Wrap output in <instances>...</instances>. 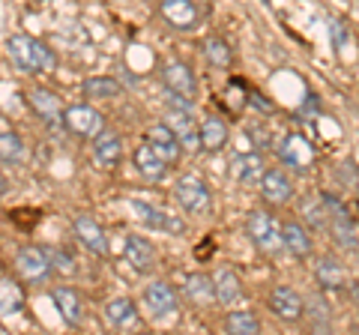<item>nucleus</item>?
<instances>
[{"label":"nucleus","mask_w":359,"mask_h":335,"mask_svg":"<svg viewBox=\"0 0 359 335\" xmlns=\"http://www.w3.org/2000/svg\"><path fill=\"white\" fill-rule=\"evenodd\" d=\"M224 329L233 335H257L261 332V320L252 311H231L228 320H224Z\"/></svg>","instance_id":"nucleus-32"},{"label":"nucleus","mask_w":359,"mask_h":335,"mask_svg":"<svg viewBox=\"0 0 359 335\" xmlns=\"http://www.w3.org/2000/svg\"><path fill=\"white\" fill-rule=\"evenodd\" d=\"M261 195L269 207H285L290 198H294V180L282 171V168H264V177H261Z\"/></svg>","instance_id":"nucleus-8"},{"label":"nucleus","mask_w":359,"mask_h":335,"mask_svg":"<svg viewBox=\"0 0 359 335\" xmlns=\"http://www.w3.org/2000/svg\"><path fill=\"white\" fill-rule=\"evenodd\" d=\"M51 303L57 308V315L69 323V327H81L84 323V303L78 296V290L72 287H54L51 290Z\"/></svg>","instance_id":"nucleus-19"},{"label":"nucleus","mask_w":359,"mask_h":335,"mask_svg":"<svg viewBox=\"0 0 359 335\" xmlns=\"http://www.w3.org/2000/svg\"><path fill=\"white\" fill-rule=\"evenodd\" d=\"M25 308V290L13 278H0V317H13Z\"/></svg>","instance_id":"nucleus-28"},{"label":"nucleus","mask_w":359,"mask_h":335,"mask_svg":"<svg viewBox=\"0 0 359 335\" xmlns=\"http://www.w3.org/2000/svg\"><path fill=\"white\" fill-rule=\"evenodd\" d=\"M302 219H306L311 228H318V231H330V207H327V200L323 198L306 200V204H302Z\"/></svg>","instance_id":"nucleus-33"},{"label":"nucleus","mask_w":359,"mask_h":335,"mask_svg":"<svg viewBox=\"0 0 359 335\" xmlns=\"http://www.w3.org/2000/svg\"><path fill=\"white\" fill-rule=\"evenodd\" d=\"M27 105L33 108V114H36L42 123H48V126H63L66 105L60 102L57 93L48 90V87H33V90H27Z\"/></svg>","instance_id":"nucleus-9"},{"label":"nucleus","mask_w":359,"mask_h":335,"mask_svg":"<svg viewBox=\"0 0 359 335\" xmlns=\"http://www.w3.org/2000/svg\"><path fill=\"white\" fill-rule=\"evenodd\" d=\"M212 287H216V303L219 306H233L243 296V282L231 266H222V270L212 275Z\"/></svg>","instance_id":"nucleus-24"},{"label":"nucleus","mask_w":359,"mask_h":335,"mask_svg":"<svg viewBox=\"0 0 359 335\" xmlns=\"http://www.w3.org/2000/svg\"><path fill=\"white\" fill-rule=\"evenodd\" d=\"M0 332H4V329H0Z\"/></svg>","instance_id":"nucleus-39"},{"label":"nucleus","mask_w":359,"mask_h":335,"mask_svg":"<svg viewBox=\"0 0 359 335\" xmlns=\"http://www.w3.org/2000/svg\"><path fill=\"white\" fill-rule=\"evenodd\" d=\"M159 15L168 27H174L180 33L195 30L198 21H201L195 0H159Z\"/></svg>","instance_id":"nucleus-7"},{"label":"nucleus","mask_w":359,"mask_h":335,"mask_svg":"<svg viewBox=\"0 0 359 335\" xmlns=\"http://www.w3.org/2000/svg\"><path fill=\"white\" fill-rule=\"evenodd\" d=\"M330 36H332V46H335V54H344V48L351 46V30L341 18H332L330 21Z\"/></svg>","instance_id":"nucleus-36"},{"label":"nucleus","mask_w":359,"mask_h":335,"mask_svg":"<svg viewBox=\"0 0 359 335\" xmlns=\"http://www.w3.org/2000/svg\"><path fill=\"white\" fill-rule=\"evenodd\" d=\"M129 207H132V213L138 216V221H144V225L153 228V231H165V233H183L186 231V225L174 213H168L162 207H153L147 200H132Z\"/></svg>","instance_id":"nucleus-12"},{"label":"nucleus","mask_w":359,"mask_h":335,"mask_svg":"<svg viewBox=\"0 0 359 335\" xmlns=\"http://www.w3.org/2000/svg\"><path fill=\"white\" fill-rule=\"evenodd\" d=\"M6 192V180H4V177H0V195H4Z\"/></svg>","instance_id":"nucleus-38"},{"label":"nucleus","mask_w":359,"mask_h":335,"mask_svg":"<svg viewBox=\"0 0 359 335\" xmlns=\"http://www.w3.org/2000/svg\"><path fill=\"white\" fill-rule=\"evenodd\" d=\"M13 270L25 285H45L54 273L42 245H21L13 258Z\"/></svg>","instance_id":"nucleus-5"},{"label":"nucleus","mask_w":359,"mask_h":335,"mask_svg":"<svg viewBox=\"0 0 359 335\" xmlns=\"http://www.w3.org/2000/svg\"><path fill=\"white\" fill-rule=\"evenodd\" d=\"M174 200L180 210H186V213L192 216H207L212 210V195H210V186L201 180V177L195 174H186L180 177V180L174 183Z\"/></svg>","instance_id":"nucleus-4"},{"label":"nucleus","mask_w":359,"mask_h":335,"mask_svg":"<svg viewBox=\"0 0 359 335\" xmlns=\"http://www.w3.org/2000/svg\"><path fill=\"white\" fill-rule=\"evenodd\" d=\"M132 162H135V168H138V174L144 177V180H153V183H159V180H162V177L168 174V168H171V165H168V162L162 159V156H159V153H156V150L150 147V144H147V141H144V144H141V147H138V150H135V156H132Z\"/></svg>","instance_id":"nucleus-21"},{"label":"nucleus","mask_w":359,"mask_h":335,"mask_svg":"<svg viewBox=\"0 0 359 335\" xmlns=\"http://www.w3.org/2000/svg\"><path fill=\"white\" fill-rule=\"evenodd\" d=\"M45 254H48V261H51V270L54 273H63V275H72L78 266H75V261L66 254L63 249H45Z\"/></svg>","instance_id":"nucleus-35"},{"label":"nucleus","mask_w":359,"mask_h":335,"mask_svg":"<svg viewBox=\"0 0 359 335\" xmlns=\"http://www.w3.org/2000/svg\"><path fill=\"white\" fill-rule=\"evenodd\" d=\"M72 228H75L78 242H81L87 252H93V254H108V233L102 231V225H99L96 219H90V216L81 213V216H75Z\"/></svg>","instance_id":"nucleus-17"},{"label":"nucleus","mask_w":359,"mask_h":335,"mask_svg":"<svg viewBox=\"0 0 359 335\" xmlns=\"http://www.w3.org/2000/svg\"><path fill=\"white\" fill-rule=\"evenodd\" d=\"M245 233L257 252L269 254V258H278L285 252V242H282V225L266 213V210H252L245 216Z\"/></svg>","instance_id":"nucleus-2"},{"label":"nucleus","mask_w":359,"mask_h":335,"mask_svg":"<svg viewBox=\"0 0 359 335\" xmlns=\"http://www.w3.org/2000/svg\"><path fill=\"white\" fill-rule=\"evenodd\" d=\"M123 254L135 273H153L156 264H159V252L147 237H126V245H123Z\"/></svg>","instance_id":"nucleus-14"},{"label":"nucleus","mask_w":359,"mask_h":335,"mask_svg":"<svg viewBox=\"0 0 359 335\" xmlns=\"http://www.w3.org/2000/svg\"><path fill=\"white\" fill-rule=\"evenodd\" d=\"M192 102H186V99H180L171 93V105H168V126L174 129V135L180 141V147L189 150V153H198L201 150V123L195 120Z\"/></svg>","instance_id":"nucleus-3"},{"label":"nucleus","mask_w":359,"mask_h":335,"mask_svg":"<svg viewBox=\"0 0 359 335\" xmlns=\"http://www.w3.org/2000/svg\"><path fill=\"white\" fill-rule=\"evenodd\" d=\"M261 177H264V159H261V153H240V156H233V162H231V180L233 183H240L243 189H255L257 183H261Z\"/></svg>","instance_id":"nucleus-16"},{"label":"nucleus","mask_w":359,"mask_h":335,"mask_svg":"<svg viewBox=\"0 0 359 335\" xmlns=\"http://www.w3.org/2000/svg\"><path fill=\"white\" fill-rule=\"evenodd\" d=\"M63 126L78 138H96L102 132V114L90 105H69L63 114Z\"/></svg>","instance_id":"nucleus-10"},{"label":"nucleus","mask_w":359,"mask_h":335,"mask_svg":"<svg viewBox=\"0 0 359 335\" xmlns=\"http://www.w3.org/2000/svg\"><path fill=\"white\" fill-rule=\"evenodd\" d=\"M162 81L174 96L186 99V102H195L198 99V78L183 60H168L162 66Z\"/></svg>","instance_id":"nucleus-6"},{"label":"nucleus","mask_w":359,"mask_h":335,"mask_svg":"<svg viewBox=\"0 0 359 335\" xmlns=\"http://www.w3.org/2000/svg\"><path fill=\"white\" fill-rule=\"evenodd\" d=\"M278 159L294 168L297 174H302V171H309V165L314 162V147L299 132H290V135H285V141L278 144Z\"/></svg>","instance_id":"nucleus-13"},{"label":"nucleus","mask_w":359,"mask_h":335,"mask_svg":"<svg viewBox=\"0 0 359 335\" xmlns=\"http://www.w3.org/2000/svg\"><path fill=\"white\" fill-rule=\"evenodd\" d=\"M204 57H207V63L212 66V69H228L231 60H233L228 39H222V36H210V39L204 42Z\"/></svg>","instance_id":"nucleus-31"},{"label":"nucleus","mask_w":359,"mask_h":335,"mask_svg":"<svg viewBox=\"0 0 359 335\" xmlns=\"http://www.w3.org/2000/svg\"><path fill=\"white\" fill-rule=\"evenodd\" d=\"M269 311L285 323H297L306 315V296H299L297 290L287 285H278L273 294H269Z\"/></svg>","instance_id":"nucleus-11"},{"label":"nucleus","mask_w":359,"mask_h":335,"mask_svg":"<svg viewBox=\"0 0 359 335\" xmlns=\"http://www.w3.org/2000/svg\"><path fill=\"white\" fill-rule=\"evenodd\" d=\"M102 315H105V320H108V327H114V329H135V327L141 323L138 306H135V299H129V296H114V299H108Z\"/></svg>","instance_id":"nucleus-18"},{"label":"nucleus","mask_w":359,"mask_h":335,"mask_svg":"<svg viewBox=\"0 0 359 335\" xmlns=\"http://www.w3.org/2000/svg\"><path fill=\"white\" fill-rule=\"evenodd\" d=\"M144 306L150 308V315L156 320H165V317H171L174 311H177V294H174V287L168 285V282H153L144 287Z\"/></svg>","instance_id":"nucleus-15"},{"label":"nucleus","mask_w":359,"mask_h":335,"mask_svg":"<svg viewBox=\"0 0 359 335\" xmlns=\"http://www.w3.org/2000/svg\"><path fill=\"white\" fill-rule=\"evenodd\" d=\"M6 54L15 69L27 72V75L51 72L54 66H57V54L45 46L42 39L27 36V33H13V36L6 39Z\"/></svg>","instance_id":"nucleus-1"},{"label":"nucleus","mask_w":359,"mask_h":335,"mask_svg":"<svg viewBox=\"0 0 359 335\" xmlns=\"http://www.w3.org/2000/svg\"><path fill=\"white\" fill-rule=\"evenodd\" d=\"M0 159L13 162V165L25 159V141L15 132H0Z\"/></svg>","instance_id":"nucleus-34"},{"label":"nucleus","mask_w":359,"mask_h":335,"mask_svg":"<svg viewBox=\"0 0 359 335\" xmlns=\"http://www.w3.org/2000/svg\"><path fill=\"white\" fill-rule=\"evenodd\" d=\"M245 132H249V138L257 144V147H269V141H273V138H269V132L261 126V123H249Z\"/></svg>","instance_id":"nucleus-37"},{"label":"nucleus","mask_w":359,"mask_h":335,"mask_svg":"<svg viewBox=\"0 0 359 335\" xmlns=\"http://www.w3.org/2000/svg\"><path fill=\"white\" fill-rule=\"evenodd\" d=\"M147 144L162 156L168 165H174V162L180 159V153H183V147H180V141H177V135H174V129L168 126V123H156V126H150Z\"/></svg>","instance_id":"nucleus-20"},{"label":"nucleus","mask_w":359,"mask_h":335,"mask_svg":"<svg viewBox=\"0 0 359 335\" xmlns=\"http://www.w3.org/2000/svg\"><path fill=\"white\" fill-rule=\"evenodd\" d=\"M183 294L189 296V303L198 308H207L216 303V287H212V275L207 273H189L183 282Z\"/></svg>","instance_id":"nucleus-22"},{"label":"nucleus","mask_w":359,"mask_h":335,"mask_svg":"<svg viewBox=\"0 0 359 335\" xmlns=\"http://www.w3.org/2000/svg\"><path fill=\"white\" fill-rule=\"evenodd\" d=\"M314 278L323 290H344L347 285V270L341 266V261L335 258H320L314 264Z\"/></svg>","instance_id":"nucleus-26"},{"label":"nucleus","mask_w":359,"mask_h":335,"mask_svg":"<svg viewBox=\"0 0 359 335\" xmlns=\"http://www.w3.org/2000/svg\"><path fill=\"white\" fill-rule=\"evenodd\" d=\"M228 147V123L222 117H207L201 123V150L204 153H219Z\"/></svg>","instance_id":"nucleus-27"},{"label":"nucleus","mask_w":359,"mask_h":335,"mask_svg":"<svg viewBox=\"0 0 359 335\" xmlns=\"http://www.w3.org/2000/svg\"><path fill=\"white\" fill-rule=\"evenodd\" d=\"M81 93L87 99H117L123 90L114 78H105V75H93V78H84L81 84Z\"/></svg>","instance_id":"nucleus-30"},{"label":"nucleus","mask_w":359,"mask_h":335,"mask_svg":"<svg viewBox=\"0 0 359 335\" xmlns=\"http://www.w3.org/2000/svg\"><path fill=\"white\" fill-rule=\"evenodd\" d=\"M302 317L311 320V329L314 332H327L332 327V308H330V303L320 294L306 299V315H302Z\"/></svg>","instance_id":"nucleus-29"},{"label":"nucleus","mask_w":359,"mask_h":335,"mask_svg":"<svg viewBox=\"0 0 359 335\" xmlns=\"http://www.w3.org/2000/svg\"><path fill=\"white\" fill-rule=\"evenodd\" d=\"M282 242H285V252L294 254L297 261H306L311 254V249H314L306 225H299V221H285L282 225Z\"/></svg>","instance_id":"nucleus-23"},{"label":"nucleus","mask_w":359,"mask_h":335,"mask_svg":"<svg viewBox=\"0 0 359 335\" xmlns=\"http://www.w3.org/2000/svg\"><path fill=\"white\" fill-rule=\"evenodd\" d=\"M93 159L99 168H114L123 159V144L114 132H99L93 138Z\"/></svg>","instance_id":"nucleus-25"}]
</instances>
